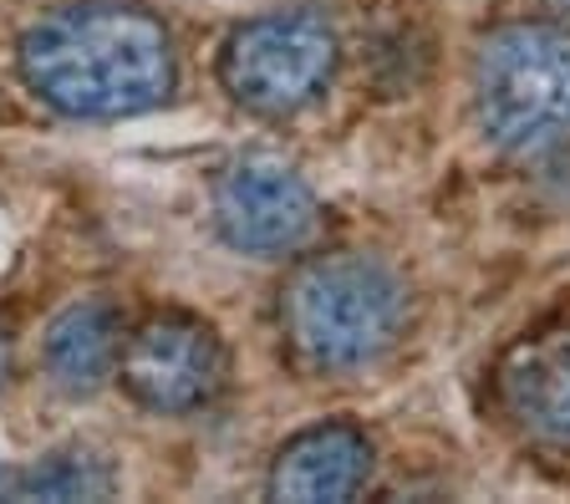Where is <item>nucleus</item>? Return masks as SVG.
Masks as SVG:
<instances>
[{"mask_svg":"<svg viewBox=\"0 0 570 504\" xmlns=\"http://www.w3.org/2000/svg\"><path fill=\"white\" fill-rule=\"evenodd\" d=\"M0 484H6V474H0Z\"/></svg>","mask_w":570,"mask_h":504,"instance_id":"nucleus-13","label":"nucleus"},{"mask_svg":"<svg viewBox=\"0 0 570 504\" xmlns=\"http://www.w3.org/2000/svg\"><path fill=\"white\" fill-rule=\"evenodd\" d=\"M372 480V438L356 423L301 428L271 464L275 500H352Z\"/></svg>","mask_w":570,"mask_h":504,"instance_id":"nucleus-7","label":"nucleus"},{"mask_svg":"<svg viewBox=\"0 0 570 504\" xmlns=\"http://www.w3.org/2000/svg\"><path fill=\"white\" fill-rule=\"evenodd\" d=\"M281 332L306 373H362L403 342L407 286L377 255H321L281 290Z\"/></svg>","mask_w":570,"mask_h":504,"instance_id":"nucleus-2","label":"nucleus"},{"mask_svg":"<svg viewBox=\"0 0 570 504\" xmlns=\"http://www.w3.org/2000/svg\"><path fill=\"white\" fill-rule=\"evenodd\" d=\"M316 194L291 164L249 154L214 184V225L245 255H291L316 235Z\"/></svg>","mask_w":570,"mask_h":504,"instance_id":"nucleus-6","label":"nucleus"},{"mask_svg":"<svg viewBox=\"0 0 570 504\" xmlns=\"http://www.w3.org/2000/svg\"><path fill=\"white\" fill-rule=\"evenodd\" d=\"M122 387L154 413H199L225 387V347L199 316H148L122 342Z\"/></svg>","mask_w":570,"mask_h":504,"instance_id":"nucleus-5","label":"nucleus"},{"mask_svg":"<svg viewBox=\"0 0 570 504\" xmlns=\"http://www.w3.org/2000/svg\"><path fill=\"white\" fill-rule=\"evenodd\" d=\"M112 468L87 448H57L41 464H31L11 484L16 500H107L112 494Z\"/></svg>","mask_w":570,"mask_h":504,"instance_id":"nucleus-10","label":"nucleus"},{"mask_svg":"<svg viewBox=\"0 0 570 504\" xmlns=\"http://www.w3.org/2000/svg\"><path fill=\"white\" fill-rule=\"evenodd\" d=\"M336 72V26L321 11L255 16L225 41L219 77L229 97L265 118L311 108Z\"/></svg>","mask_w":570,"mask_h":504,"instance_id":"nucleus-4","label":"nucleus"},{"mask_svg":"<svg viewBox=\"0 0 570 504\" xmlns=\"http://www.w3.org/2000/svg\"><path fill=\"white\" fill-rule=\"evenodd\" d=\"M550 6H556V11H566V16H570V0H550Z\"/></svg>","mask_w":570,"mask_h":504,"instance_id":"nucleus-12","label":"nucleus"},{"mask_svg":"<svg viewBox=\"0 0 570 504\" xmlns=\"http://www.w3.org/2000/svg\"><path fill=\"white\" fill-rule=\"evenodd\" d=\"M21 77L61 118H132L174 92V37L128 0H82L21 37Z\"/></svg>","mask_w":570,"mask_h":504,"instance_id":"nucleus-1","label":"nucleus"},{"mask_svg":"<svg viewBox=\"0 0 570 504\" xmlns=\"http://www.w3.org/2000/svg\"><path fill=\"white\" fill-rule=\"evenodd\" d=\"M122 357V316L112 300H77L47 326L41 362L51 383L71 397H87L118 373Z\"/></svg>","mask_w":570,"mask_h":504,"instance_id":"nucleus-9","label":"nucleus"},{"mask_svg":"<svg viewBox=\"0 0 570 504\" xmlns=\"http://www.w3.org/2000/svg\"><path fill=\"white\" fill-rule=\"evenodd\" d=\"M6 373H11V352H6V342H0V383H6Z\"/></svg>","mask_w":570,"mask_h":504,"instance_id":"nucleus-11","label":"nucleus"},{"mask_svg":"<svg viewBox=\"0 0 570 504\" xmlns=\"http://www.w3.org/2000/svg\"><path fill=\"white\" fill-rule=\"evenodd\" d=\"M499 403L530 438L570 448V332L514 347L499 367Z\"/></svg>","mask_w":570,"mask_h":504,"instance_id":"nucleus-8","label":"nucleus"},{"mask_svg":"<svg viewBox=\"0 0 570 504\" xmlns=\"http://www.w3.org/2000/svg\"><path fill=\"white\" fill-rule=\"evenodd\" d=\"M474 118L510 158L570 144V26L514 21L489 31L474 57Z\"/></svg>","mask_w":570,"mask_h":504,"instance_id":"nucleus-3","label":"nucleus"}]
</instances>
